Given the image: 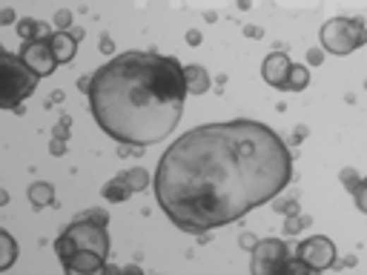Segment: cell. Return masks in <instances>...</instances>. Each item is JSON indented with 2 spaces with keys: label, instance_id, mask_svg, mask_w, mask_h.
I'll use <instances>...</instances> for the list:
<instances>
[{
  "label": "cell",
  "instance_id": "6da1fadb",
  "mask_svg": "<svg viewBox=\"0 0 367 275\" xmlns=\"http://www.w3.org/2000/svg\"><path fill=\"white\" fill-rule=\"evenodd\" d=\"M287 144L258 121L207 123L161 155L152 190L164 215L190 236L233 224L287 190Z\"/></svg>",
  "mask_w": 367,
  "mask_h": 275
},
{
  "label": "cell",
  "instance_id": "7a4b0ae2",
  "mask_svg": "<svg viewBox=\"0 0 367 275\" xmlns=\"http://www.w3.org/2000/svg\"><path fill=\"white\" fill-rule=\"evenodd\" d=\"M89 109L121 147H152L172 135L184 115V66L158 52H124L95 69Z\"/></svg>",
  "mask_w": 367,
  "mask_h": 275
},
{
  "label": "cell",
  "instance_id": "3957f363",
  "mask_svg": "<svg viewBox=\"0 0 367 275\" xmlns=\"http://www.w3.org/2000/svg\"><path fill=\"white\" fill-rule=\"evenodd\" d=\"M55 252L61 258V264L66 258H72L75 252H98L101 258H109V236L107 226L95 224L89 218H75L55 241Z\"/></svg>",
  "mask_w": 367,
  "mask_h": 275
},
{
  "label": "cell",
  "instance_id": "277c9868",
  "mask_svg": "<svg viewBox=\"0 0 367 275\" xmlns=\"http://www.w3.org/2000/svg\"><path fill=\"white\" fill-rule=\"evenodd\" d=\"M4 86H0V106L4 109H18L40 80V75L20 58L12 52H4Z\"/></svg>",
  "mask_w": 367,
  "mask_h": 275
},
{
  "label": "cell",
  "instance_id": "5b68a950",
  "mask_svg": "<svg viewBox=\"0 0 367 275\" xmlns=\"http://www.w3.org/2000/svg\"><path fill=\"white\" fill-rule=\"evenodd\" d=\"M367 43L364 18H333L321 26V49L330 55H353Z\"/></svg>",
  "mask_w": 367,
  "mask_h": 275
},
{
  "label": "cell",
  "instance_id": "8992f818",
  "mask_svg": "<svg viewBox=\"0 0 367 275\" xmlns=\"http://www.w3.org/2000/svg\"><path fill=\"white\" fill-rule=\"evenodd\" d=\"M287 258H290V250H287L284 241H279V238H264V241H258V244L253 247V261H250V267H253L255 275H279Z\"/></svg>",
  "mask_w": 367,
  "mask_h": 275
},
{
  "label": "cell",
  "instance_id": "52a82bcc",
  "mask_svg": "<svg viewBox=\"0 0 367 275\" xmlns=\"http://www.w3.org/2000/svg\"><path fill=\"white\" fill-rule=\"evenodd\" d=\"M296 255L313 269V272H321V269H330L336 264V244L325 236H313V238H304L296 250Z\"/></svg>",
  "mask_w": 367,
  "mask_h": 275
},
{
  "label": "cell",
  "instance_id": "ba28073f",
  "mask_svg": "<svg viewBox=\"0 0 367 275\" xmlns=\"http://www.w3.org/2000/svg\"><path fill=\"white\" fill-rule=\"evenodd\" d=\"M20 58L40 75V78H49L55 69H58V58L52 52V43H49V35L46 37H37V40H29L23 43L20 49Z\"/></svg>",
  "mask_w": 367,
  "mask_h": 275
},
{
  "label": "cell",
  "instance_id": "9c48e42d",
  "mask_svg": "<svg viewBox=\"0 0 367 275\" xmlns=\"http://www.w3.org/2000/svg\"><path fill=\"white\" fill-rule=\"evenodd\" d=\"M290 69H293V61H290L284 52H270V55L264 58V63H261L264 80H267L272 89H282V92H287Z\"/></svg>",
  "mask_w": 367,
  "mask_h": 275
},
{
  "label": "cell",
  "instance_id": "30bf717a",
  "mask_svg": "<svg viewBox=\"0 0 367 275\" xmlns=\"http://www.w3.org/2000/svg\"><path fill=\"white\" fill-rule=\"evenodd\" d=\"M66 272H101L107 269V258H101L98 252H75L72 258L64 261Z\"/></svg>",
  "mask_w": 367,
  "mask_h": 275
},
{
  "label": "cell",
  "instance_id": "8fae6325",
  "mask_svg": "<svg viewBox=\"0 0 367 275\" xmlns=\"http://www.w3.org/2000/svg\"><path fill=\"white\" fill-rule=\"evenodd\" d=\"M49 43H52V52L58 58V63H72L75 55H78V40L72 37V32H52L49 35Z\"/></svg>",
  "mask_w": 367,
  "mask_h": 275
},
{
  "label": "cell",
  "instance_id": "7c38bea8",
  "mask_svg": "<svg viewBox=\"0 0 367 275\" xmlns=\"http://www.w3.org/2000/svg\"><path fill=\"white\" fill-rule=\"evenodd\" d=\"M184 80H187V92H190V95H204V92H210V75L198 63L184 66Z\"/></svg>",
  "mask_w": 367,
  "mask_h": 275
},
{
  "label": "cell",
  "instance_id": "4fadbf2b",
  "mask_svg": "<svg viewBox=\"0 0 367 275\" xmlns=\"http://www.w3.org/2000/svg\"><path fill=\"white\" fill-rule=\"evenodd\" d=\"M26 198L35 209H43V207H52L55 204V187L52 183H46V181H35L32 187L26 190Z\"/></svg>",
  "mask_w": 367,
  "mask_h": 275
},
{
  "label": "cell",
  "instance_id": "5bb4252c",
  "mask_svg": "<svg viewBox=\"0 0 367 275\" xmlns=\"http://www.w3.org/2000/svg\"><path fill=\"white\" fill-rule=\"evenodd\" d=\"M18 258V244L9 229H0V272H6Z\"/></svg>",
  "mask_w": 367,
  "mask_h": 275
},
{
  "label": "cell",
  "instance_id": "9a60e30c",
  "mask_svg": "<svg viewBox=\"0 0 367 275\" xmlns=\"http://www.w3.org/2000/svg\"><path fill=\"white\" fill-rule=\"evenodd\" d=\"M18 35H20L23 43H29V40H37V37L52 35V32L46 29L40 20H35V18H23V20H18Z\"/></svg>",
  "mask_w": 367,
  "mask_h": 275
},
{
  "label": "cell",
  "instance_id": "2e32d148",
  "mask_svg": "<svg viewBox=\"0 0 367 275\" xmlns=\"http://www.w3.org/2000/svg\"><path fill=\"white\" fill-rule=\"evenodd\" d=\"M121 178L126 181V187H129V192H144V190L150 187V172H147L144 166H135V169H126V172H121Z\"/></svg>",
  "mask_w": 367,
  "mask_h": 275
},
{
  "label": "cell",
  "instance_id": "e0dca14e",
  "mask_svg": "<svg viewBox=\"0 0 367 275\" xmlns=\"http://www.w3.org/2000/svg\"><path fill=\"white\" fill-rule=\"evenodd\" d=\"M129 195H132V192H129V187H126V181H124L121 175L104 183V198H107L109 204H121V201H126Z\"/></svg>",
  "mask_w": 367,
  "mask_h": 275
},
{
  "label": "cell",
  "instance_id": "ac0fdd59",
  "mask_svg": "<svg viewBox=\"0 0 367 275\" xmlns=\"http://www.w3.org/2000/svg\"><path fill=\"white\" fill-rule=\"evenodd\" d=\"M310 86V69L301 63H293L290 69V80H287V92H304Z\"/></svg>",
  "mask_w": 367,
  "mask_h": 275
},
{
  "label": "cell",
  "instance_id": "d6986e66",
  "mask_svg": "<svg viewBox=\"0 0 367 275\" xmlns=\"http://www.w3.org/2000/svg\"><path fill=\"white\" fill-rule=\"evenodd\" d=\"M282 272H296V275H307V272H313V269H310V267H307V264H304V261H301V258L296 255V258H287V261H284Z\"/></svg>",
  "mask_w": 367,
  "mask_h": 275
},
{
  "label": "cell",
  "instance_id": "ffe728a7",
  "mask_svg": "<svg viewBox=\"0 0 367 275\" xmlns=\"http://www.w3.org/2000/svg\"><path fill=\"white\" fill-rule=\"evenodd\" d=\"M342 183H344V190L356 192V190H359V183H361V178H359L356 169H344V172H342Z\"/></svg>",
  "mask_w": 367,
  "mask_h": 275
},
{
  "label": "cell",
  "instance_id": "44dd1931",
  "mask_svg": "<svg viewBox=\"0 0 367 275\" xmlns=\"http://www.w3.org/2000/svg\"><path fill=\"white\" fill-rule=\"evenodd\" d=\"M307 224H310V218H293V215H290L287 224H284V233H287V236H299L301 226H307Z\"/></svg>",
  "mask_w": 367,
  "mask_h": 275
},
{
  "label": "cell",
  "instance_id": "7402d4cb",
  "mask_svg": "<svg viewBox=\"0 0 367 275\" xmlns=\"http://www.w3.org/2000/svg\"><path fill=\"white\" fill-rule=\"evenodd\" d=\"M55 26H58L61 32H69V29H72V12L58 9V12H55Z\"/></svg>",
  "mask_w": 367,
  "mask_h": 275
},
{
  "label": "cell",
  "instance_id": "603a6c76",
  "mask_svg": "<svg viewBox=\"0 0 367 275\" xmlns=\"http://www.w3.org/2000/svg\"><path fill=\"white\" fill-rule=\"evenodd\" d=\"M353 198H356V207L367 215V183H364V178H361V183H359V190L353 192Z\"/></svg>",
  "mask_w": 367,
  "mask_h": 275
},
{
  "label": "cell",
  "instance_id": "cb8c5ba5",
  "mask_svg": "<svg viewBox=\"0 0 367 275\" xmlns=\"http://www.w3.org/2000/svg\"><path fill=\"white\" fill-rule=\"evenodd\" d=\"M78 218H89V221H95V224H109V215L104 212V209H86V212H80Z\"/></svg>",
  "mask_w": 367,
  "mask_h": 275
},
{
  "label": "cell",
  "instance_id": "d4e9b609",
  "mask_svg": "<svg viewBox=\"0 0 367 275\" xmlns=\"http://www.w3.org/2000/svg\"><path fill=\"white\" fill-rule=\"evenodd\" d=\"M69 126H72V121H69V115H64V118L55 123L52 135H55V138H64V141H66V138H69Z\"/></svg>",
  "mask_w": 367,
  "mask_h": 275
},
{
  "label": "cell",
  "instance_id": "484cf974",
  "mask_svg": "<svg viewBox=\"0 0 367 275\" xmlns=\"http://www.w3.org/2000/svg\"><path fill=\"white\" fill-rule=\"evenodd\" d=\"M321 61H325V49H310L307 52V66H321Z\"/></svg>",
  "mask_w": 367,
  "mask_h": 275
},
{
  "label": "cell",
  "instance_id": "4316f807",
  "mask_svg": "<svg viewBox=\"0 0 367 275\" xmlns=\"http://www.w3.org/2000/svg\"><path fill=\"white\" fill-rule=\"evenodd\" d=\"M49 149H52V155H64L66 152V141H64V138H55V141L49 144Z\"/></svg>",
  "mask_w": 367,
  "mask_h": 275
},
{
  "label": "cell",
  "instance_id": "83f0119b",
  "mask_svg": "<svg viewBox=\"0 0 367 275\" xmlns=\"http://www.w3.org/2000/svg\"><path fill=\"white\" fill-rule=\"evenodd\" d=\"M275 209H279V212H287V215H293V212H299V204H296V201H287V204H279Z\"/></svg>",
  "mask_w": 367,
  "mask_h": 275
},
{
  "label": "cell",
  "instance_id": "f1b7e54d",
  "mask_svg": "<svg viewBox=\"0 0 367 275\" xmlns=\"http://www.w3.org/2000/svg\"><path fill=\"white\" fill-rule=\"evenodd\" d=\"M112 49H115V46H112V37H109V35H104V37H101V52L112 55Z\"/></svg>",
  "mask_w": 367,
  "mask_h": 275
},
{
  "label": "cell",
  "instance_id": "f546056e",
  "mask_svg": "<svg viewBox=\"0 0 367 275\" xmlns=\"http://www.w3.org/2000/svg\"><path fill=\"white\" fill-rule=\"evenodd\" d=\"M187 43H190V46H198V43H201V32H198V29H190V32H187Z\"/></svg>",
  "mask_w": 367,
  "mask_h": 275
},
{
  "label": "cell",
  "instance_id": "4dcf8cb0",
  "mask_svg": "<svg viewBox=\"0 0 367 275\" xmlns=\"http://www.w3.org/2000/svg\"><path fill=\"white\" fill-rule=\"evenodd\" d=\"M0 20H4V23H12V20H15V12H12V9H4V12H0Z\"/></svg>",
  "mask_w": 367,
  "mask_h": 275
},
{
  "label": "cell",
  "instance_id": "1f68e13d",
  "mask_svg": "<svg viewBox=\"0 0 367 275\" xmlns=\"http://www.w3.org/2000/svg\"><path fill=\"white\" fill-rule=\"evenodd\" d=\"M244 32H247V35H253V37H261V29H255V26H247Z\"/></svg>",
  "mask_w": 367,
  "mask_h": 275
},
{
  "label": "cell",
  "instance_id": "d6a6232c",
  "mask_svg": "<svg viewBox=\"0 0 367 275\" xmlns=\"http://www.w3.org/2000/svg\"><path fill=\"white\" fill-rule=\"evenodd\" d=\"M69 32H72V37H75V40H80V37H83V29H69Z\"/></svg>",
  "mask_w": 367,
  "mask_h": 275
},
{
  "label": "cell",
  "instance_id": "836d02e7",
  "mask_svg": "<svg viewBox=\"0 0 367 275\" xmlns=\"http://www.w3.org/2000/svg\"><path fill=\"white\" fill-rule=\"evenodd\" d=\"M364 183H367V178H364Z\"/></svg>",
  "mask_w": 367,
  "mask_h": 275
}]
</instances>
